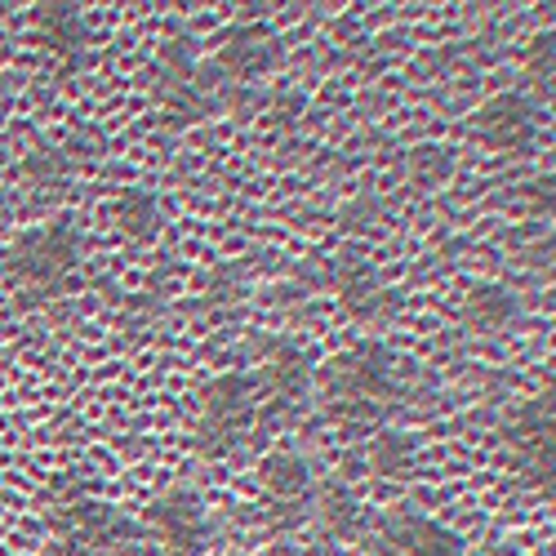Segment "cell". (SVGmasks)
I'll return each mask as SVG.
<instances>
[{"mask_svg":"<svg viewBox=\"0 0 556 556\" xmlns=\"http://www.w3.org/2000/svg\"><path fill=\"white\" fill-rule=\"evenodd\" d=\"M513 458L530 485L552 490V401H534L513 428Z\"/></svg>","mask_w":556,"mask_h":556,"instance_id":"cell-5","label":"cell"},{"mask_svg":"<svg viewBox=\"0 0 556 556\" xmlns=\"http://www.w3.org/2000/svg\"><path fill=\"white\" fill-rule=\"evenodd\" d=\"M530 72L539 85H552V36L534 45V54H530Z\"/></svg>","mask_w":556,"mask_h":556,"instance_id":"cell-13","label":"cell"},{"mask_svg":"<svg viewBox=\"0 0 556 556\" xmlns=\"http://www.w3.org/2000/svg\"><path fill=\"white\" fill-rule=\"evenodd\" d=\"M388 396H392V356L379 343H365V348L348 352L330 369V405L348 424L379 419Z\"/></svg>","mask_w":556,"mask_h":556,"instance_id":"cell-1","label":"cell"},{"mask_svg":"<svg viewBox=\"0 0 556 556\" xmlns=\"http://www.w3.org/2000/svg\"><path fill=\"white\" fill-rule=\"evenodd\" d=\"M267 63H271L267 36L254 31V27H241L237 36L227 40V50H223V67H227L231 76H258Z\"/></svg>","mask_w":556,"mask_h":556,"instance_id":"cell-9","label":"cell"},{"mask_svg":"<svg viewBox=\"0 0 556 556\" xmlns=\"http://www.w3.org/2000/svg\"><path fill=\"white\" fill-rule=\"evenodd\" d=\"M263 490L276 507H307L312 503V468L299 454H271L263 463Z\"/></svg>","mask_w":556,"mask_h":556,"instance_id":"cell-8","label":"cell"},{"mask_svg":"<svg viewBox=\"0 0 556 556\" xmlns=\"http://www.w3.org/2000/svg\"><path fill=\"white\" fill-rule=\"evenodd\" d=\"M472 129H477V138L490 152L521 156V152H530L534 134H539V112H534V103L526 94H498L477 112Z\"/></svg>","mask_w":556,"mask_h":556,"instance_id":"cell-4","label":"cell"},{"mask_svg":"<svg viewBox=\"0 0 556 556\" xmlns=\"http://www.w3.org/2000/svg\"><path fill=\"white\" fill-rule=\"evenodd\" d=\"M383 556H463V543L424 517H388L379 530Z\"/></svg>","mask_w":556,"mask_h":556,"instance_id":"cell-7","label":"cell"},{"mask_svg":"<svg viewBox=\"0 0 556 556\" xmlns=\"http://www.w3.org/2000/svg\"><path fill=\"white\" fill-rule=\"evenodd\" d=\"M250 419H254V388H250V379L227 375V379L210 383L205 401H201V445L205 450L237 445L241 432L250 428Z\"/></svg>","mask_w":556,"mask_h":556,"instance_id":"cell-3","label":"cell"},{"mask_svg":"<svg viewBox=\"0 0 556 556\" xmlns=\"http://www.w3.org/2000/svg\"><path fill=\"white\" fill-rule=\"evenodd\" d=\"M40 27H45V40L54 45V50L72 54L85 45V18L76 5H45L40 10Z\"/></svg>","mask_w":556,"mask_h":556,"instance_id":"cell-10","label":"cell"},{"mask_svg":"<svg viewBox=\"0 0 556 556\" xmlns=\"http://www.w3.org/2000/svg\"><path fill=\"white\" fill-rule=\"evenodd\" d=\"M76 263H80V241L67 223L27 231V237L14 245V254L5 258V267L18 276V281H27L36 290H63L67 276L76 271Z\"/></svg>","mask_w":556,"mask_h":556,"instance_id":"cell-2","label":"cell"},{"mask_svg":"<svg viewBox=\"0 0 556 556\" xmlns=\"http://www.w3.org/2000/svg\"><path fill=\"white\" fill-rule=\"evenodd\" d=\"M116 214H121L125 231H129V237H138V241H148L152 231H156V223H161V205H156L152 192H125L121 205H116Z\"/></svg>","mask_w":556,"mask_h":556,"instance_id":"cell-11","label":"cell"},{"mask_svg":"<svg viewBox=\"0 0 556 556\" xmlns=\"http://www.w3.org/2000/svg\"><path fill=\"white\" fill-rule=\"evenodd\" d=\"M0 271H5V258H0Z\"/></svg>","mask_w":556,"mask_h":556,"instance_id":"cell-14","label":"cell"},{"mask_svg":"<svg viewBox=\"0 0 556 556\" xmlns=\"http://www.w3.org/2000/svg\"><path fill=\"white\" fill-rule=\"evenodd\" d=\"M152 530L174 547V552H192L210 539V521L205 507L192 490H169L156 507H152Z\"/></svg>","mask_w":556,"mask_h":556,"instance_id":"cell-6","label":"cell"},{"mask_svg":"<svg viewBox=\"0 0 556 556\" xmlns=\"http://www.w3.org/2000/svg\"><path fill=\"white\" fill-rule=\"evenodd\" d=\"M513 316H517V303L507 299L503 290H481L468 303V320H472V326H481V330H503Z\"/></svg>","mask_w":556,"mask_h":556,"instance_id":"cell-12","label":"cell"}]
</instances>
